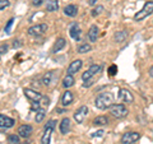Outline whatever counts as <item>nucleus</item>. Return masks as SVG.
I'll list each match as a JSON object with an SVG mask.
<instances>
[{
  "mask_svg": "<svg viewBox=\"0 0 153 144\" xmlns=\"http://www.w3.org/2000/svg\"><path fill=\"white\" fill-rule=\"evenodd\" d=\"M59 9V1L57 0H47L46 1V10L47 12H56Z\"/></svg>",
  "mask_w": 153,
  "mask_h": 144,
  "instance_id": "412c9836",
  "label": "nucleus"
},
{
  "mask_svg": "<svg viewBox=\"0 0 153 144\" xmlns=\"http://www.w3.org/2000/svg\"><path fill=\"white\" fill-rule=\"evenodd\" d=\"M33 128L31 125H22L18 128V135L22 138H28L32 134Z\"/></svg>",
  "mask_w": 153,
  "mask_h": 144,
  "instance_id": "dca6fc26",
  "label": "nucleus"
},
{
  "mask_svg": "<svg viewBox=\"0 0 153 144\" xmlns=\"http://www.w3.org/2000/svg\"><path fill=\"white\" fill-rule=\"evenodd\" d=\"M8 144H21V137H19L18 134H9Z\"/></svg>",
  "mask_w": 153,
  "mask_h": 144,
  "instance_id": "393cba45",
  "label": "nucleus"
},
{
  "mask_svg": "<svg viewBox=\"0 0 153 144\" xmlns=\"http://www.w3.org/2000/svg\"><path fill=\"white\" fill-rule=\"evenodd\" d=\"M126 37H128V32L126 31H119V32H115L114 40L116 42H119V44H121V42H124L126 40Z\"/></svg>",
  "mask_w": 153,
  "mask_h": 144,
  "instance_id": "5701e85b",
  "label": "nucleus"
},
{
  "mask_svg": "<svg viewBox=\"0 0 153 144\" xmlns=\"http://www.w3.org/2000/svg\"><path fill=\"white\" fill-rule=\"evenodd\" d=\"M140 134L137 131H128L125 134H123L121 137V144H133L139 140Z\"/></svg>",
  "mask_w": 153,
  "mask_h": 144,
  "instance_id": "6e6552de",
  "label": "nucleus"
},
{
  "mask_svg": "<svg viewBox=\"0 0 153 144\" xmlns=\"http://www.w3.org/2000/svg\"><path fill=\"white\" fill-rule=\"evenodd\" d=\"M149 75L153 78V66H151V68H149Z\"/></svg>",
  "mask_w": 153,
  "mask_h": 144,
  "instance_id": "58836bf2",
  "label": "nucleus"
},
{
  "mask_svg": "<svg viewBox=\"0 0 153 144\" xmlns=\"http://www.w3.org/2000/svg\"><path fill=\"white\" fill-rule=\"evenodd\" d=\"M96 3H97V0H88V4H89V5H94Z\"/></svg>",
  "mask_w": 153,
  "mask_h": 144,
  "instance_id": "4c0bfd02",
  "label": "nucleus"
},
{
  "mask_svg": "<svg viewBox=\"0 0 153 144\" xmlns=\"http://www.w3.org/2000/svg\"><path fill=\"white\" fill-rule=\"evenodd\" d=\"M116 73H117V65H115V64H114V65H111V66L108 68V74L111 75V76H114Z\"/></svg>",
  "mask_w": 153,
  "mask_h": 144,
  "instance_id": "7c9ffc66",
  "label": "nucleus"
},
{
  "mask_svg": "<svg viewBox=\"0 0 153 144\" xmlns=\"http://www.w3.org/2000/svg\"><path fill=\"white\" fill-rule=\"evenodd\" d=\"M57 78H59V71L57 70L47 71V73L42 76V84H44L45 87H51V85L56 84Z\"/></svg>",
  "mask_w": 153,
  "mask_h": 144,
  "instance_id": "39448f33",
  "label": "nucleus"
},
{
  "mask_svg": "<svg viewBox=\"0 0 153 144\" xmlns=\"http://www.w3.org/2000/svg\"><path fill=\"white\" fill-rule=\"evenodd\" d=\"M73 101H74L73 93H71L70 91H65V92L63 93V96H61V105H63L64 107L70 106V105L73 103Z\"/></svg>",
  "mask_w": 153,
  "mask_h": 144,
  "instance_id": "4468645a",
  "label": "nucleus"
},
{
  "mask_svg": "<svg viewBox=\"0 0 153 144\" xmlns=\"http://www.w3.org/2000/svg\"><path fill=\"white\" fill-rule=\"evenodd\" d=\"M105 134L103 130H98V131H96V133H92V137H102Z\"/></svg>",
  "mask_w": 153,
  "mask_h": 144,
  "instance_id": "f704fd0d",
  "label": "nucleus"
},
{
  "mask_svg": "<svg viewBox=\"0 0 153 144\" xmlns=\"http://www.w3.org/2000/svg\"><path fill=\"white\" fill-rule=\"evenodd\" d=\"M55 125H56L55 120H49V121H47V124L45 125L44 135H42V138H41V144H50L51 134H52V131H54Z\"/></svg>",
  "mask_w": 153,
  "mask_h": 144,
  "instance_id": "20e7f679",
  "label": "nucleus"
},
{
  "mask_svg": "<svg viewBox=\"0 0 153 144\" xmlns=\"http://www.w3.org/2000/svg\"><path fill=\"white\" fill-rule=\"evenodd\" d=\"M75 83V80H74V76L73 75H70V74H66L64 76V79H63V87L64 88H70V87H73Z\"/></svg>",
  "mask_w": 153,
  "mask_h": 144,
  "instance_id": "4be33fe9",
  "label": "nucleus"
},
{
  "mask_svg": "<svg viewBox=\"0 0 153 144\" xmlns=\"http://www.w3.org/2000/svg\"><path fill=\"white\" fill-rule=\"evenodd\" d=\"M47 24L46 23H40V24H35V26H32L28 28V31L27 33L30 36H33V37H38V36H42L44 33L47 31Z\"/></svg>",
  "mask_w": 153,
  "mask_h": 144,
  "instance_id": "0eeeda50",
  "label": "nucleus"
},
{
  "mask_svg": "<svg viewBox=\"0 0 153 144\" xmlns=\"http://www.w3.org/2000/svg\"><path fill=\"white\" fill-rule=\"evenodd\" d=\"M110 112H111V115L114 117L116 119H124L125 116H128V108L124 106L123 103H115L112 105L111 107H110Z\"/></svg>",
  "mask_w": 153,
  "mask_h": 144,
  "instance_id": "7ed1b4c3",
  "label": "nucleus"
},
{
  "mask_svg": "<svg viewBox=\"0 0 153 144\" xmlns=\"http://www.w3.org/2000/svg\"><path fill=\"white\" fill-rule=\"evenodd\" d=\"M32 110H40V102H33L32 103Z\"/></svg>",
  "mask_w": 153,
  "mask_h": 144,
  "instance_id": "c9c22d12",
  "label": "nucleus"
},
{
  "mask_svg": "<svg viewBox=\"0 0 153 144\" xmlns=\"http://www.w3.org/2000/svg\"><path fill=\"white\" fill-rule=\"evenodd\" d=\"M9 7H10V1H9V0H0V10L7 9Z\"/></svg>",
  "mask_w": 153,
  "mask_h": 144,
  "instance_id": "c85d7f7f",
  "label": "nucleus"
},
{
  "mask_svg": "<svg viewBox=\"0 0 153 144\" xmlns=\"http://www.w3.org/2000/svg\"><path fill=\"white\" fill-rule=\"evenodd\" d=\"M19 42H21V41H14V44H13V47H14V49H17V47H19V46H21L22 44H19Z\"/></svg>",
  "mask_w": 153,
  "mask_h": 144,
  "instance_id": "e433bc0d",
  "label": "nucleus"
},
{
  "mask_svg": "<svg viewBox=\"0 0 153 144\" xmlns=\"http://www.w3.org/2000/svg\"><path fill=\"white\" fill-rule=\"evenodd\" d=\"M59 128H60V133L61 134H68L69 130H70V120L68 117H64L60 121Z\"/></svg>",
  "mask_w": 153,
  "mask_h": 144,
  "instance_id": "a211bd4d",
  "label": "nucleus"
},
{
  "mask_svg": "<svg viewBox=\"0 0 153 144\" xmlns=\"http://www.w3.org/2000/svg\"><path fill=\"white\" fill-rule=\"evenodd\" d=\"M88 107L87 106H80L76 111L74 112V115H73V117H74V120L76 121V124H82L83 121H84V119L87 117V115H88Z\"/></svg>",
  "mask_w": 153,
  "mask_h": 144,
  "instance_id": "1a4fd4ad",
  "label": "nucleus"
},
{
  "mask_svg": "<svg viewBox=\"0 0 153 144\" xmlns=\"http://www.w3.org/2000/svg\"><path fill=\"white\" fill-rule=\"evenodd\" d=\"M25 94H26V97L28 98V99H31L32 102H40L41 101V98L44 97L40 92H37V91H35V89H31V88H25Z\"/></svg>",
  "mask_w": 153,
  "mask_h": 144,
  "instance_id": "9d476101",
  "label": "nucleus"
},
{
  "mask_svg": "<svg viewBox=\"0 0 153 144\" xmlns=\"http://www.w3.org/2000/svg\"><path fill=\"white\" fill-rule=\"evenodd\" d=\"M64 14L66 17H70V18L75 17L76 14H78V7L74 5V4H69V5H66L64 8Z\"/></svg>",
  "mask_w": 153,
  "mask_h": 144,
  "instance_id": "f3484780",
  "label": "nucleus"
},
{
  "mask_svg": "<svg viewBox=\"0 0 153 144\" xmlns=\"http://www.w3.org/2000/svg\"><path fill=\"white\" fill-rule=\"evenodd\" d=\"M13 23H14V18H10V19H9V21H8L7 26L4 27V32H5V33H10V30H12Z\"/></svg>",
  "mask_w": 153,
  "mask_h": 144,
  "instance_id": "cd10ccee",
  "label": "nucleus"
},
{
  "mask_svg": "<svg viewBox=\"0 0 153 144\" xmlns=\"http://www.w3.org/2000/svg\"><path fill=\"white\" fill-rule=\"evenodd\" d=\"M91 45L89 44H82L79 47H78V52L79 54H85V52H88V51H91Z\"/></svg>",
  "mask_w": 153,
  "mask_h": 144,
  "instance_id": "bb28decb",
  "label": "nucleus"
},
{
  "mask_svg": "<svg viewBox=\"0 0 153 144\" xmlns=\"http://www.w3.org/2000/svg\"><path fill=\"white\" fill-rule=\"evenodd\" d=\"M114 94L111 92H102L100 93L94 99V106L98 110H106L112 106Z\"/></svg>",
  "mask_w": 153,
  "mask_h": 144,
  "instance_id": "f257e3e1",
  "label": "nucleus"
},
{
  "mask_svg": "<svg viewBox=\"0 0 153 144\" xmlns=\"http://www.w3.org/2000/svg\"><path fill=\"white\" fill-rule=\"evenodd\" d=\"M101 70H102V64H93V65H91L88 68V70H85L84 73L82 74V79L84 82H87L89 79H92L93 76L97 73H100Z\"/></svg>",
  "mask_w": 153,
  "mask_h": 144,
  "instance_id": "423d86ee",
  "label": "nucleus"
},
{
  "mask_svg": "<svg viewBox=\"0 0 153 144\" xmlns=\"http://www.w3.org/2000/svg\"><path fill=\"white\" fill-rule=\"evenodd\" d=\"M82 65H83V61H82V60H79V59H78V60H74L73 63H70L69 68H68V71H66V73L70 74V75H73V74L76 73V71L80 70Z\"/></svg>",
  "mask_w": 153,
  "mask_h": 144,
  "instance_id": "2eb2a0df",
  "label": "nucleus"
},
{
  "mask_svg": "<svg viewBox=\"0 0 153 144\" xmlns=\"http://www.w3.org/2000/svg\"><path fill=\"white\" fill-rule=\"evenodd\" d=\"M92 124L94 126H103V125H107L108 124V119L106 116H97L96 119H93Z\"/></svg>",
  "mask_w": 153,
  "mask_h": 144,
  "instance_id": "b1692460",
  "label": "nucleus"
},
{
  "mask_svg": "<svg viewBox=\"0 0 153 144\" xmlns=\"http://www.w3.org/2000/svg\"><path fill=\"white\" fill-rule=\"evenodd\" d=\"M65 45H66V41L64 40L63 37L57 38V40L55 41V45H54V47H52V52H54V54H56V52H59L61 49H64Z\"/></svg>",
  "mask_w": 153,
  "mask_h": 144,
  "instance_id": "aec40b11",
  "label": "nucleus"
},
{
  "mask_svg": "<svg viewBox=\"0 0 153 144\" xmlns=\"http://www.w3.org/2000/svg\"><path fill=\"white\" fill-rule=\"evenodd\" d=\"M31 1H32V4H33L35 7H40V5H42V4H44L45 0H31Z\"/></svg>",
  "mask_w": 153,
  "mask_h": 144,
  "instance_id": "72a5a7b5",
  "label": "nucleus"
},
{
  "mask_svg": "<svg viewBox=\"0 0 153 144\" xmlns=\"http://www.w3.org/2000/svg\"><path fill=\"white\" fill-rule=\"evenodd\" d=\"M152 13H153V1H147L144 4V7L142 8V10H139L134 16V19L137 22H140L143 19H146L148 16H151Z\"/></svg>",
  "mask_w": 153,
  "mask_h": 144,
  "instance_id": "f03ea898",
  "label": "nucleus"
},
{
  "mask_svg": "<svg viewBox=\"0 0 153 144\" xmlns=\"http://www.w3.org/2000/svg\"><path fill=\"white\" fill-rule=\"evenodd\" d=\"M98 38V28L97 26H91L89 27V31H88V40L91 42H96Z\"/></svg>",
  "mask_w": 153,
  "mask_h": 144,
  "instance_id": "6ab92c4d",
  "label": "nucleus"
},
{
  "mask_svg": "<svg viewBox=\"0 0 153 144\" xmlns=\"http://www.w3.org/2000/svg\"><path fill=\"white\" fill-rule=\"evenodd\" d=\"M80 33H82V30H80V27L78 26V23H73V24L70 26V28H69L70 37L73 38V40H75V41H79L80 40Z\"/></svg>",
  "mask_w": 153,
  "mask_h": 144,
  "instance_id": "ddd939ff",
  "label": "nucleus"
},
{
  "mask_svg": "<svg viewBox=\"0 0 153 144\" xmlns=\"http://www.w3.org/2000/svg\"><path fill=\"white\" fill-rule=\"evenodd\" d=\"M49 102H50L49 97H45V96H44V97L41 98V101H40V103H42L44 106H47V105H49Z\"/></svg>",
  "mask_w": 153,
  "mask_h": 144,
  "instance_id": "473e14b6",
  "label": "nucleus"
},
{
  "mask_svg": "<svg viewBox=\"0 0 153 144\" xmlns=\"http://www.w3.org/2000/svg\"><path fill=\"white\" fill-rule=\"evenodd\" d=\"M16 124V120L9 117V116H5V115H1L0 114V128H4V129H10L14 126Z\"/></svg>",
  "mask_w": 153,
  "mask_h": 144,
  "instance_id": "f8f14e48",
  "label": "nucleus"
},
{
  "mask_svg": "<svg viewBox=\"0 0 153 144\" xmlns=\"http://www.w3.org/2000/svg\"><path fill=\"white\" fill-rule=\"evenodd\" d=\"M45 115H46V111L44 108H40L36 111V116H35V121L36 122H41L42 120L45 119Z\"/></svg>",
  "mask_w": 153,
  "mask_h": 144,
  "instance_id": "a878e982",
  "label": "nucleus"
},
{
  "mask_svg": "<svg viewBox=\"0 0 153 144\" xmlns=\"http://www.w3.org/2000/svg\"><path fill=\"white\" fill-rule=\"evenodd\" d=\"M56 112H59V114H64V110H60V108H56Z\"/></svg>",
  "mask_w": 153,
  "mask_h": 144,
  "instance_id": "ea45409f",
  "label": "nucleus"
},
{
  "mask_svg": "<svg viewBox=\"0 0 153 144\" xmlns=\"http://www.w3.org/2000/svg\"><path fill=\"white\" fill-rule=\"evenodd\" d=\"M8 45L7 44H4V45H1L0 46V54H7V51H8Z\"/></svg>",
  "mask_w": 153,
  "mask_h": 144,
  "instance_id": "2f4dec72",
  "label": "nucleus"
},
{
  "mask_svg": "<svg viewBox=\"0 0 153 144\" xmlns=\"http://www.w3.org/2000/svg\"><path fill=\"white\" fill-rule=\"evenodd\" d=\"M103 10H105V8H103L102 5H98L97 8H96V9H93V10H92V16H93V17L98 16V14H101Z\"/></svg>",
  "mask_w": 153,
  "mask_h": 144,
  "instance_id": "c756f323",
  "label": "nucleus"
},
{
  "mask_svg": "<svg viewBox=\"0 0 153 144\" xmlns=\"http://www.w3.org/2000/svg\"><path fill=\"white\" fill-rule=\"evenodd\" d=\"M119 99L125 103H131V102H134V96L131 94L130 91H128L126 88H121L119 91Z\"/></svg>",
  "mask_w": 153,
  "mask_h": 144,
  "instance_id": "9b49d317",
  "label": "nucleus"
}]
</instances>
